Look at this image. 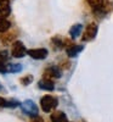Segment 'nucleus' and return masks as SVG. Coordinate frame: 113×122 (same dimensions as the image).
<instances>
[{"mask_svg":"<svg viewBox=\"0 0 113 122\" xmlns=\"http://www.w3.org/2000/svg\"><path fill=\"white\" fill-rule=\"evenodd\" d=\"M58 104V100L56 97H52V95H45L40 100V106H42L44 112H50L52 111Z\"/></svg>","mask_w":113,"mask_h":122,"instance_id":"f257e3e1","label":"nucleus"},{"mask_svg":"<svg viewBox=\"0 0 113 122\" xmlns=\"http://www.w3.org/2000/svg\"><path fill=\"white\" fill-rule=\"evenodd\" d=\"M21 109L22 111L29 117H35L39 114V109L37 106V104L33 100H24L21 104Z\"/></svg>","mask_w":113,"mask_h":122,"instance_id":"f03ea898","label":"nucleus"},{"mask_svg":"<svg viewBox=\"0 0 113 122\" xmlns=\"http://www.w3.org/2000/svg\"><path fill=\"white\" fill-rule=\"evenodd\" d=\"M27 53H28V51H27V49H26V46H24V44H23L22 42L17 40V42H15V43L12 44L11 55H12L14 57H17V59L23 57Z\"/></svg>","mask_w":113,"mask_h":122,"instance_id":"7ed1b4c3","label":"nucleus"},{"mask_svg":"<svg viewBox=\"0 0 113 122\" xmlns=\"http://www.w3.org/2000/svg\"><path fill=\"white\" fill-rule=\"evenodd\" d=\"M96 34H97V25L92 22L88 25V27L85 28V32L83 34V40L84 42H90L96 37Z\"/></svg>","mask_w":113,"mask_h":122,"instance_id":"20e7f679","label":"nucleus"},{"mask_svg":"<svg viewBox=\"0 0 113 122\" xmlns=\"http://www.w3.org/2000/svg\"><path fill=\"white\" fill-rule=\"evenodd\" d=\"M27 54H28L30 57H33L34 60H44V59L47 56L49 51H47L46 49H44V48H39V49L28 50Z\"/></svg>","mask_w":113,"mask_h":122,"instance_id":"39448f33","label":"nucleus"},{"mask_svg":"<svg viewBox=\"0 0 113 122\" xmlns=\"http://www.w3.org/2000/svg\"><path fill=\"white\" fill-rule=\"evenodd\" d=\"M22 70V65L19 64H6L0 66V72L1 73H17Z\"/></svg>","mask_w":113,"mask_h":122,"instance_id":"423d86ee","label":"nucleus"},{"mask_svg":"<svg viewBox=\"0 0 113 122\" xmlns=\"http://www.w3.org/2000/svg\"><path fill=\"white\" fill-rule=\"evenodd\" d=\"M38 87H39L40 89L49 90V92H51V90H54V89H55V84H54V82H52L51 79L46 78V77H44L43 79H40V81H39V82H38Z\"/></svg>","mask_w":113,"mask_h":122,"instance_id":"0eeeda50","label":"nucleus"},{"mask_svg":"<svg viewBox=\"0 0 113 122\" xmlns=\"http://www.w3.org/2000/svg\"><path fill=\"white\" fill-rule=\"evenodd\" d=\"M11 12L9 0H0V17H7Z\"/></svg>","mask_w":113,"mask_h":122,"instance_id":"6e6552de","label":"nucleus"},{"mask_svg":"<svg viewBox=\"0 0 113 122\" xmlns=\"http://www.w3.org/2000/svg\"><path fill=\"white\" fill-rule=\"evenodd\" d=\"M61 75H62V72H61V70L57 67V66H51L49 67L46 71H45V75L44 77L49 78V77H52V78H60Z\"/></svg>","mask_w":113,"mask_h":122,"instance_id":"1a4fd4ad","label":"nucleus"},{"mask_svg":"<svg viewBox=\"0 0 113 122\" xmlns=\"http://www.w3.org/2000/svg\"><path fill=\"white\" fill-rule=\"evenodd\" d=\"M50 118L52 122H67L66 114L62 112V111H55V112L51 114Z\"/></svg>","mask_w":113,"mask_h":122,"instance_id":"9d476101","label":"nucleus"},{"mask_svg":"<svg viewBox=\"0 0 113 122\" xmlns=\"http://www.w3.org/2000/svg\"><path fill=\"white\" fill-rule=\"evenodd\" d=\"M83 45H72L67 48V55L69 57H75L80 51H83Z\"/></svg>","mask_w":113,"mask_h":122,"instance_id":"9b49d317","label":"nucleus"},{"mask_svg":"<svg viewBox=\"0 0 113 122\" xmlns=\"http://www.w3.org/2000/svg\"><path fill=\"white\" fill-rule=\"evenodd\" d=\"M81 28H83V26H81L80 23L73 25V26L71 27V29H69V34H71V37L73 38V39L78 38V37L80 36V33H81Z\"/></svg>","mask_w":113,"mask_h":122,"instance_id":"f8f14e48","label":"nucleus"},{"mask_svg":"<svg viewBox=\"0 0 113 122\" xmlns=\"http://www.w3.org/2000/svg\"><path fill=\"white\" fill-rule=\"evenodd\" d=\"M10 27H11V23H10L7 20H5L4 17H0V32L1 33L6 32V30L10 29Z\"/></svg>","mask_w":113,"mask_h":122,"instance_id":"ddd939ff","label":"nucleus"},{"mask_svg":"<svg viewBox=\"0 0 113 122\" xmlns=\"http://www.w3.org/2000/svg\"><path fill=\"white\" fill-rule=\"evenodd\" d=\"M88 3L91 7H94V10H96L105 4V0H88Z\"/></svg>","mask_w":113,"mask_h":122,"instance_id":"4468645a","label":"nucleus"},{"mask_svg":"<svg viewBox=\"0 0 113 122\" xmlns=\"http://www.w3.org/2000/svg\"><path fill=\"white\" fill-rule=\"evenodd\" d=\"M7 59H9L7 51H5V50L0 51V66H1V65H5V62L7 61Z\"/></svg>","mask_w":113,"mask_h":122,"instance_id":"2eb2a0df","label":"nucleus"},{"mask_svg":"<svg viewBox=\"0 0 113 122\" xmlns=\"http://www.w3.org/2000/svg\"><path fill=\"white\" fill-rule=\"evenodd\" d=\"M33 82V76H24L22 79H21V83L23 86H28L29 83Z\"/></svg>","mask_w":113,"mask_h":122,"instance_id":"dca6fc26","label":"nucleus"},{"mask_svg":"<svg viewBox=\"0 0 113 122\" xmlns=\"http://www.w3.org/2000/svg\"><path fill=\"white\" fill-rule=\"evenodd\" d=\"M17 106H21V104H19L18 101H16V100H10V101H6V106H5V107H11V109H14V107H17Z\"/></svg>","mask_w":113,"mask_h":122,"instance_id":"f3484780","label":"nucleus"},{"mask_svg":"<svg viewBox=\"0 0 113 122\" xmlns=\"http://www.w3.org/2000/svg\"><path fill=\"white\" fill-rule=\"evenodd\" d=\"M4 106H6V100L0 97V107H4Z\"/></svg>","mask_w":113,"mask_h":122,"instance_id":"a211bd4d","label":"nucleus"},{"mask_svg":"<svg viewBox=\"0 0 113 122\" xmlns=\"http://www.w3.org/2000/svg\"><path fill=\"white\" fill-rule=\"evenodd\" d=\"M32 122H44V121H43V118H40L39 116H35V117H33Z\"/></svg>","mask_w":113,"mask_h":122,"instance_id":"6ab92c4d","label":"nucleus"},{"mask_svg":"<svg viewBox=\"0 0 113 122\" xmlns=\"http://www.w3.org/2000/svg\"><path fill=\"white\" fill-rule=\"evenodd\" d=\"M0 89H1V84H0Z\"/></svg>","mask_w":113,"mask_h":122,"instance_id":"aec40b11","label":"nucleus"}]
</instances>
